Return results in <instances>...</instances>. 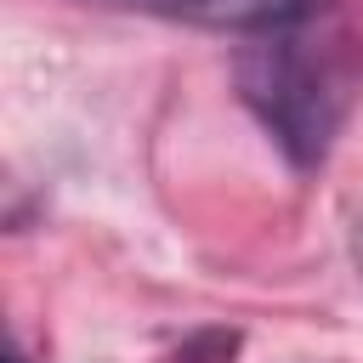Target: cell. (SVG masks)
Returning <instances> with one entry per match:
<instances>
[{
  "mask_svg": "<svg viewBox=\"0 0 363 363\" xmlns=\"http://www.w3.org/2000/svg\"><path fill=\"white\" fill-rule=\"evenodd\" d=\"M238 96L267 125L295 170H318L352 113L357 62L346 40H306V28L255 34L238 51Z\"/></svg>",
  "mask_w": 363,
  "mask_h": 363,
  "instance_id": "6da1fadb",
  "label": "cell"
},
{
  "mask_svg": "<svg viewBox=\"0 0 363 363\" xmlns=\"http://www.w3.org/2000/svg\"><path fill=\"white\" fill-rule=\"evenodd\" d=\"M85 6L193 23V28H221V34H284V28L318 23L335 0H85Z\"/></svg>",
  "mask_w": 363,
  "mask_h": 363,
  "instance_id": "7a4b0ae2",
  "label": "cell"
},
{
  "mask_svg": "<svg viewBox=\"0 0 363 363\" xmlns=\"http://www.w3.org/2000/svg\"><path fill=\"white\" fill-rule=\"evenodd\" d=\"M233 357V335H199L187 352H176L170 363H227Z\"/></svg>",
  "mask_w": 363,
  "mask_h": 363,
  "instance_id": "3957f363",
  "label": "cell"
},
{
  "mask_svg": "<svg viewBox=\"0 0 363 363\" xmlns=\"http://www.w3.org/2000/svg\"><path fill=\"white\" fill-rule=\"evenodd\" d=\"M357 272H363V233H357Z\"/></svg>",
  "mask_w": 363,
  "mask_h": 363,
  "instance_id": "277c9868",
  "label": "cell"
},
{
  "mask_svg": "<svg viewBox=\"0 0 363 363\" xmlns=\"http://www.w3.org/2000/svg\"><path fill=\"white\" fill-rule=\"evenodd\" d=\"M11 363H23V357H11Z\"/></svg>",
  "mask_w": 363,
  "mask_h": 363,
  "instance_id": "5b68a950",
  "label": "cell"
}]
</instances>
